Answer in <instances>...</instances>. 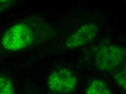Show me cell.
<instances>
[{"label": "cell", "instance_id": "obj_3", "mask_svg": "<svg viewBox=\"0 0 126 94\" xmlns=\"http://www.w3.org/2000/svg\"><path fill=\"white\" fill-rule=\"evenodd\" d=\"M77 77L67 67H59L49 73L46 80L48 90L52 94H72L78 85Z\"/></svg>", "mask_w": 126, "mask_h": 94}, {"label": "cell", "instance_id": "obj_6", "mask_svg": "<svg viewBox=\"0 0 126 94\" xmlns=\"http://www.w3.org/2000/svg\"><path fill=\"white\" fill-rule=\"evenodd\" d=\"M0 94H17L13 80L8 75L0 72Z\"/></svg>", "mask_w": 126, "mask_h": 94}, {"label": "cell", "instance_id": "obj_7", "mask_svg": "<svg viewBox=\"0 0 126 94\" xmlns=\"http://www.w3.org/2000/svg\"><path fill=\"white\" fill-rule=\"evenodd\" d=\"M114 80L122 93H126V68L123 66L112 72Z\"/></svg>", "mask_w": 126, "mask_h": 94}, {"label": "cell", "instance_id": "obj_5", "mask_svg": "<svg viewBox=\"0 0 126 94\" xmlns=\"http://www.w3.org/2000/svg\"><path fill=\"white\" fill-rule=\"evenodd\" d=\"M84 94H114L109 84L101 78H94L86 85Z\"/></svg>", "mask_w": 126, "mask_h": 94}, {"label": "cell", "instance_id": "obj_9", "mask_svg": "<svg viewBox=\"0 0 126 94\" xmlns=\"http://www.w3.org/2000/svg\"><path fill=\"white\" fill-rule=\"evenodd\" d=\"M25 94H41L39 93L35 88L33 87L32 86L28 85L27 86V87L26 88Z\"/></svg>", "mask_w": 126, "mask_h": 94}, {"label": "cell", "instance_id": "obj_4", "mask_svg": "<svg viewBox=\"0 0 126 94\" xmlns=\"http://www.w3.org/2000/svg\"><path fill=\"white\" fill-rule=\"evenodd\" d=\"M98 32V26L94 22L83 24L71 35L64 44L68 49H77L93 42Z\"/></svg>", "mask_w": 126, "mask_h": 94}, {"label": "cell", "instance_id": "obj_1", "mask_svg": "<svg viewBox=\"0 0 126 94\" xmlns=\"http://www.w3.org/2000/svg\"><path fill=\"white\" fill-rule=\"evenodd\" d=\"M43 32V23L36 17L13 23L0 36V51L14 53L31 47L40 42Z\"/></svg>", "mask_w": 126, "mask_h": 94}, {"label": "cell", "instance_id": "obj_2", "mask_svg": "<svg viewBox=\"0 0 126 94\" xmlns=\"http://www.w3.org/2000/svg\"><path fill=\"white\" fill-rule=\"evenodd\" d=\"M126 49L115 44L99 46L94 53V64L99 71L113 72L124 66L126 63Z\"/></svg>", "mask_w": 126, "mask_h": 94}, {"label": "cell", "instance_id": "obj_8", "mask_svg": "<svg viewBox=\"0 0 126 94\" xmlns=\"http://www.w3.org/2000/svg\"><path fill=\"white\" fill-rule=\"evenodd\" d=\"M17 3V1L14 0H0V13L10 9Z\"/></svg>", "mask_w": 126, "mask_h": 94}]
</instances>
